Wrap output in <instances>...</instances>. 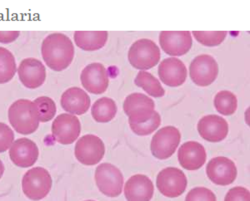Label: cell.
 I'll use <instances>...</instances> for the list:
<instances>
[{
  "instance_id": "cell-3",
  "label": "cell",
  "mask_w": 250,
  "mask_h": 201,
  "mask_svg": "<svg viewBox=\"0 0 250 201\" xmlns=\"http://www.w3.org/2000/svg\"><path fill=\"white\" fill-rule=\"evenodd\" d=\"M53 181L48 170L43 167H34L24 174L22 189L27 198L34 201L43 200L51 190Z\"/></svg>"
},
{
  "instance_id": "cell-35",
  "label": "cell",
  "mask_w": 250,
  "mask_h": 201,
  "mask_svg": "<svg viewBox=\"0 0 250 201\" xmlns=\"http://www.w3.org/2000/svg\"></svg>"
},
{
  "instance_id": "cell-10",
  "label": "cell",
  "mask_w": 250,
  "mask_h": 201,
  "mask_svg": "<svg viewBox=\"0 0 250 201\" xmlns=\"http://www.w3.org/2000/svg\"><path fill=\"white\" fill-rule=\"evenodd\" d=\"M191 79L199 87H207L216 80L219 75V65L210 55L197 56L189 66Z\"/></svg>"
},
{
  "instance_id": "cell-4",
  "label": "cell",
  "mask_w": 250,
  "mask_h": 201,
  "mask_svg": "<svg viewBox=\"0 0 250 201\" xmlns=\"http://www.w3.org/2000/svg\"><path fill=\"white\" fill-rule=\"evenodd\" d=\"M161 57L160 49L154 41L147 38L137 40L128 51L131 65L139 70H148L159 63Z\"/></svg>"
},
{
  "instance_id": "cell-24",
  "label": "cell",
  "mask_w": 250,
  "mask_h": 201,
  "mask_svg": "<svg viewBox=\"0 0 250 201\" xmlns=\"http://www.w3.org/2000/svg\"><path fill=\"white\" fill-rule=\"evenodd\" d=\"M135 84L144 89L148 95L154 97H162L165 96V89L160 84L159 80L147 72L140 71L136 78Z\"/></svg>"
},
{
  "instance_id": "cell-8",
  "label": "cell",
  "mask_w": 250,
  "mask_h": 201,
  "mask_svg": "<svg viewBox=\"0 0 250 201\" xmlns=\"http://www.w3.org/2000/svg\"><path fill=\"white\" fill-rule=\"evenodd\" d=\"M75 157L85 165H94L100 163L105 154L104 143L94 135L82 136L75 145Z\"/></svg>"
},
{
  "instance_id": "cell-12",
  "label": "cell",
  "mask_w": 250,
  "mask_h": 201,
  "mask_svg": "<svg viewBox=\"0 0 250 201\" xmlns=\"http://www.w3.org/2000/svg\"><path fill=\"white\" fill-rule=\"evenodd\" d=\"M206 173L213 183L225 186L235 181L238 170L232 160L225 156H218L208 162Z\"/></svg>"
},
{
  "instance_id": "cell-28",
  "label": "cell",
  "mask_w": 250,
  "mask_h": 201,
  "mask_svg": "<svg viewBox=\"0 0 250 201\" xmlns=\"http://www.w3.org/2000/svg\"><path fill=\"white\" fill-rule=\"evenodd\" d=\"M161 124V117L159 112L154 111V115L146 122L141 123H129L131 130L138 136H148L156 130Z\"/></svg>"
},
{
  "instance_id": "cell-20",
  "label": "cell",
  "mask_w": 250,
  "mask_h": 201,
  "mask_svg": "<svg viewBox=\"0 0 250 201\" xmlns=\"http://www.w3.org/2000/svg\"><path fill=\"white\" fill-rule=\"evenodd\" d=\"M154 188L150 179L145 175H134L128 179L125 186L127 201H150Z\"/></svg>"
},
{
  "instance_id": "cell-14",
  "label": "cell",
  "mask_w": 250,
  "mask_h": 201,
  "mask_svg": "<svg viewBox=\"0 0 250 201\" xmlns=\"http://www.w3.org/2000/svg\"><path fill=\"white\" fill-rule=\"evenodd\" d=\"M163 50L170 56H183L190 50L193 39L190 32L163 31L159 35Z\"/></svg>"
},
{
  "instance_id": "cell-5",
  "label": "cell",
  "mask_w": 250,
  "mask_h": 201,
  "mask_svg": "<svg viewBox=\"0 0 250 201\" xmlns=\"http://www.w3.org/2000/svg\"><path fill=\"white\" fill-rule=\"evenodd\" d=\"M95 182L100 192L108 197H118L122 193L124 176L114 164H100L95 170Z\"/></svg>"
},
{
  "instance_id": "cell-21",
  "label": "cell",
  "mask_w": 250,
  "mask_h": 201,
  "mask_svg": "<svg viewBox=\"0 0 250 201\" xmlns=\"http://www.w3.org/2000/svg\"><path fill=\"white\" fill-rule=\"evenodd\" d=\"M61 106L63 110L73 115H83L90 107V97L80 88H70L61 96Z\"/></svg>"
},
{
  "instance_id": "cell-32",
  "label": "cell",
  "mask_w": 250,
  "mask_h": 201,
  "mask_svg": "<svg viewBox=\"0 0 250 201\" xmlns=\"http://www.w3.org/2000/svg\"><path fill=\"white\" fill-rule=\"evenodd\" d=\"M225 201H250V191L245 187H233L229 190Z\"/></svg>"
},
{
  "instance_id": "cell-33",
  "label": "cell",
  "mask_w": 250,
  "mask_h": 201,
  "mask_svg": "<svg viewBox=\"0 0 250 201\" xmlns=\"http://www.w3.org/2000/svg\"><path fill=\"white\" fill-rule=\"evenodd\" d=\"M19 31H0V43H10L20 37Z\"/></svg>"
},
{
  "instance_id": "cell-23",
  "label": "cell",
  "mask_w": 250,
  "mask_h": 201,
  "mask_svg": "<svg viewBox=\"0 0 250 201\" xmlns=\"http://www.w3.org/2000/svg\"><path fill=\"white\" fill-rule=\"evenodd\" d=\"M116 103L114 100L108 97H102L97 100L92 107L91 114L95 122L107 123L114 119L116 116Z\"/></svg>"
},
{
  "instance_id": "cell-19",
  "label": "cell",
  "mask_w": 250,
  "mask_h": 201,
  "mask_svg": "<svg viewBox=\"0 0 250 201\" xmlns=\"http://www.w3.org/2000/svg\"><path fill=\"white\" fill-rule=\"evenodd\" d=\"M178 159L179 164L185 170H197L205 164L207 154L203 145L196 142H188L179 148Z\"/></svg>"
},
{
  "instance_id": "cell-25",
  "label": "cell",
  "mask_w": 250,
  "mask_h": 201,
  "mask_svg": "<svg viewBox=\"0 0 250 201\" xmlns=\"http://www.w3.org/2000/svg\"><path fill=\"white\" fill-rule=\"evenodd\" d=\"M16 72L15 56L7 48H0V84L11 81Z\"/></svg>"
},
{
  "instance_id": "cell-1",
  "label": "cell",
  "mask_w": 250,
  "mask_h": 201,
  "mask_svg": "<svg viewBox=\"0 0 250 201\" xmlns=\"http://www.w3.org/2000/svg\"><path fill=\"white\" fill-rule=\"evenodd\" d=\"M41 53L48 68L55 72L63 71L74 60V44L64 34H49L43 39Z\"/></svg>"
},
{
  "instance_id": "cell-27",
  "label": "cell",
  "mask_w": 250,
  "mask_h": 201,
  "mask_svg": "<svg viewBox=\"0 0 250 201\" xmlns=\"http://www.w3.org/2000/svg\"><path fill=\"white\" fill-rule=\"evenodd\" d=\"M34 103L37 106L39 114H40V122H45L51 121L57 112V108L54 100L48 96H40L34 100Z\"/></svg>"
},
{
  "instance_id": "cell-17",
  "label": "cell",
  "mask_w": 250,
  "mask_h": 201,
  "mask_svg": "<svg viewBox=\"0 0 250 201\" xmlns=\"http://www.w3.org/2000/svg\"><path fill=\"white\" fill-rule=\"evenodd\" d=\"M198 130L203 139L209 142H220L227 137L229 124L217 115H208L199 120Z\"/></svg>"
},
{
  "instance_id": "cell-16",
  "label": "cell",
  "mask_w": 250,
  "mask_h": 201,
  "mask_svg": "<svg viewBox=\"0 0 250 201\" xmlns=\"http://www.w3.org/2000/svg\"><path fill=\"white\" fill-rule=\"evenodd\" d=\"M40 151L37 145L28 138L16 140L9 148L12 162L20 168L33 166L39 158Z\"/></svg>"
},
{
  "instance_id": "cell-13",
  "label": "cell",
  "mask_w": 250,
  "mask_h": 201,
  "mask_svg": "<svg viewBox=\"0 0 250 201\" xmlns=\"http://www.w3.org/2000/svg\"><path fill=\"white\" fill-rule=\"evenodd\" d=\"M80 79L82 85L90 93L100 95L108 87V75L104 66L100 62L88 64L83 69Z\"/></svg>"
},
{
  "instance_id": "cell-30",
  "label": "cell",
  "mask_w": 250,
  "mask_h": 201,
  "mask_svg": "<svg viewBox=\"0 0 250 201\" xmlns=\"http://www.w3.org/2000/svg\"><path fill=\"white\" fill-rule=\"evenodd\" d=\"M185 201H217V199L212 190L205 187H196L188 193Z\"/></svg>"
},
{
  "instance_id": "cell-7",
  "label": "cell",
  "mask_w": 250,
  "mask_h": 201,
  "mask_svg": "<svg viewBox=\"0 0 250 201\" xmlns=\"http://www.w3.org/2000/svg\"><path fill=\"white\" fill-rule=\"evenodd\" d=\"M156 184L162 195L168 198H176L185 193L187 188V177L178 168H165L157 176Z\"/></svg>"
},
{
  "instance_id": "cell-9",
  "label": "cell",
  "mask_w": 250,
  "mask_h": 201,
  "mask_svg": "<svg viewBox=\"0 0 250 201\" xmlns=\"http://www.w3.org/2000/svg\"><path fill=\"white\" fill-rule=\"evenodd\" d=\"M155 104L150 97L142 93L128 95L124 102V110L128 116V123H141L148 121L154 113Z\"/></svg>"
},
{
  "instance_id": "cell-34",
  "label": "cell",
  "mask_w": 250,
  "mask_h": 201,
  "mask_svg": "<svg viewBox=\"0 0 250 201\" xmlns=\"http://www.w3.org/2000/svg\"><path fill=\"white\" fill-rule=\"evenodd\" d=\"M4 165H3V163L2 162V161L0 160V179L2 178V176H3V173H4Z\"/></svg>"
},
{
  "instance_id": "cell-11",
  "label": "cell",
  "mask_w": 250,
  "mask_h": 201,
  "mask_svg": "<svg viewBox=\"0 0 250 201\" xmlns=\"http://www.w3.org/2000/svg\"><path fill=\"white\" fill-rule=\"evenodd\" d=\"M81 124L77 116L70 114H60L52 124V134L56 142L62 145H70L79 138Z\"/></svg>"
},
{
  "instance_id": "cell-22",
  "label": "cell",
  "mask_w": 250,
  "mask_h": 201,
  "mask_svg": "<svg viewBox=\"0 0 250 201\" xmlns=\"http://www.w3.org/2000/svg\"><path fill=\"white\" fill-rule=\"evenodd\" d=\"M108 40V32L76 31L74 42L79 48L84 51H96L105 45Z\"/></svg>"
},
{
  "instance_id": "cell-29",
  "label": "cell",
  "mask_w": 250,
  "mask_h": 201,
  "mask_svg": "<svg viewBox=\"0 0 250 201\" xmlns=\"http://www.w3.org/2000/svg\"><path fill=\"white\" fill-rule=\"evenodd\" d=\"M193 36L195 39L203 45L213 47L221 44L227 36L226 31H193Z\"/></svg>"
},
{
  "instance_id": "cell-15",
  "label": "cell",
  "mask_w": 250,
  "mask_h": 201,
  "mask_svg": "<svg viewBox=\"0 0 250 201\" xmlns=\"http://www.w3.org/2000/svg\"><path fill=\"white\" fill-rule=\"evenodd\" d=\"M18 75L20 82L25 88L36 89L45 82L46 68L40 60L29 57L20 62Z\"/></svg>"
},
{
  "instance_id": "cell-31",
  "label": "cell",
  "mask_w": 250,
  "mask_h": 201,
  "mask_svg": "<svg viewBox=\"0 0 250 201\" xmlns=\"http://www.w3.org/2000/svg\"><path fill=\"white\" fill-rule=\"evenodd\" d=\"M15 142V133L8 125L0 122V153L5 152Z\"/></svg>"
},
{
  "instance_id": "cell-2",
  "label": "cell",
  "mask_w": 250,
  "mask_h": 201,
  "mask_svg": "<svg viewBox=\"0 0 250 201\" xmlns=\"http://www.w3.org/2000/svg\"><path fill=\"white\" fill-rule=\"evenodd\" d=\"M9 121L18 133L30 135L40 126V114L37 106L30 100L15 101L9 108Z\"/></svg>"
},
{
  "instance_id": "cell-6",
  "label": "cell",
  "mask_w": 250,
  "mask_h": 201,
  "mask_svg": "<svg viewBox=\"0 0 250 201\" xmlns=\"http://www.w3.org/2000/svg\"><path fill=\"white\" fill-rule=\"evenodd\" d=\"M181 134L176 128L168 126L158 130L151 142V152L155 158L166 160L176 151Z\"/></svg>"
},
{
  "instance_id": "cell-26",
  "label": "cell",
  "mask_w": 250,
  "mask_h": 201,
  "mask_svg": "<svg viewBox=\"0 0 250 201\" xmlns=\"http://www.w3.org/2000/svg\"><path fill=\"white\" fill-rule=\"evenodd\" d=\"M217 111L225 116H231L238 108V100L235 95L229 91H219L213 100Z\"/></svg>"
},
{
  "instance_id": "cell-18",
  "label": "cell",
  "mask_w": 250,
  "mask_h": 201,
  "mask_svg": "<svg viewBox=\"0 0 250 201\" xmlns=\"http://www.w3.org/2000/svg\"><path fill=\"white\" fill-rule=\"evenodd\" d=\"M158 73L160 80L171 88L183 85L187 78V68L185 63L176 57L163 60Z\"/></svg>"
}]
</instances>
